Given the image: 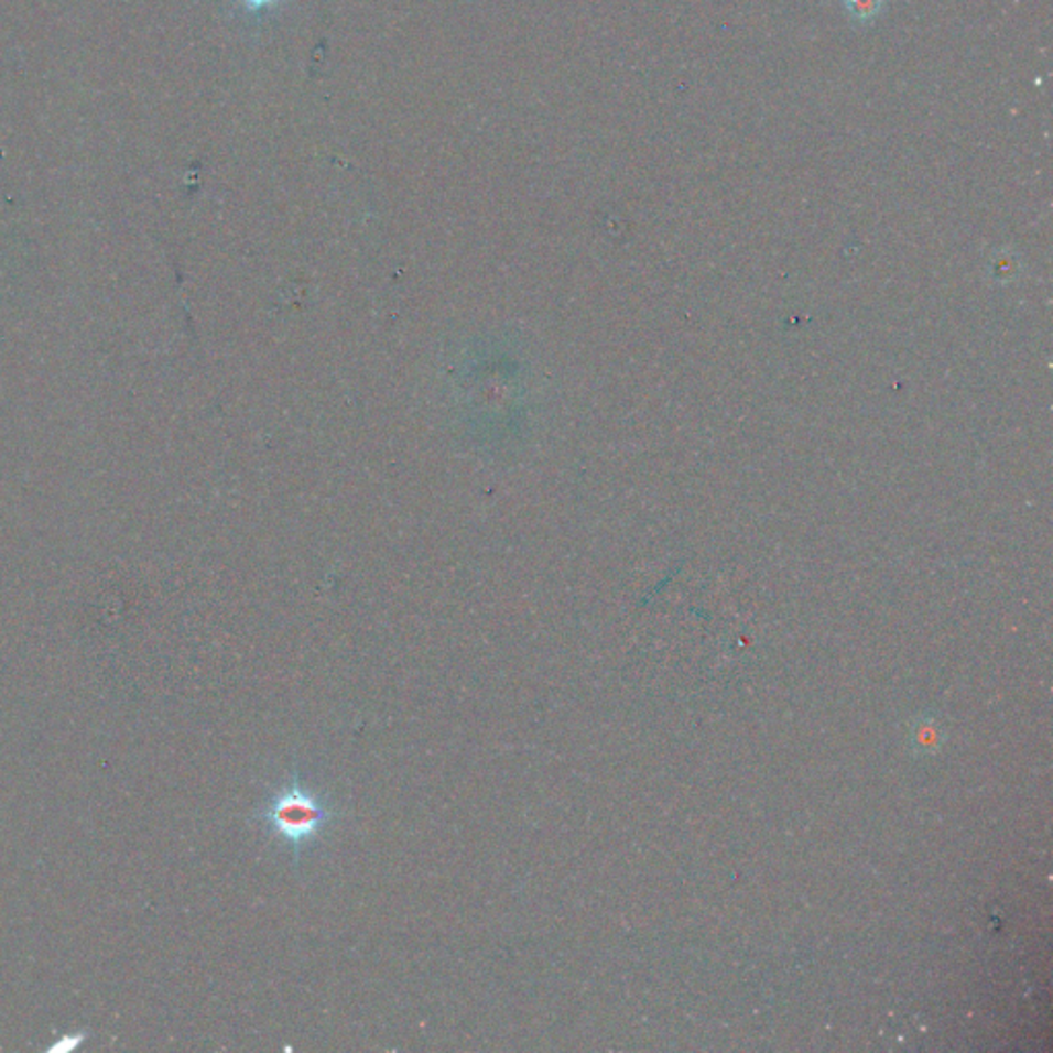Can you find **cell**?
<instances>
[{
  "label": "cell",
  "mask_w": 1053,
  "mask_h": 1053,
  "mask_svg": "<svg viewBox=\"0 0 1053 1053\" xmlns=\"http://www.w3.org/2000/svg\"><path fill=\"white\" fill-rule=\"evenodd\" d=\"M341 817L344 813L332 796L310 786L295 766L282 784L265 794L251 819L262 827L265 836L291 850L293 867H298L303 856L315 848Z\"/></svg>",
  "instance_id": "1"
},
{
  "label": "cell",
  "mask_w": 1053,
  "mask_h": 1053,
  "mask_svg": "<svg viewBox=\"0 0 1053 1053\" xmlns=\"http://www.w3.org/2000/svg\"><path fill=\"white\" fill-rule=\"evenodd\" d=\"M844 7L854 23L867 25L883 13L884 0H844Z\"/></svg>",
  "instance_id": "2"
},
{
  "label": "cell",
  "mask_w": 1053,
  "mask_h": 1053,
  "mask_svg": "<svg viewBox=\"0 0 1053 1053\" xmlns=\"http://www.w3.org/2000/svg\"><path fill=\"white\" fill-rule=\"evenodd\" d=\"M243 2H248L251 7H262V4H268V2H272V0H243Z\"/></svg>",
  "instance_id": "3"
}]
</instances>
